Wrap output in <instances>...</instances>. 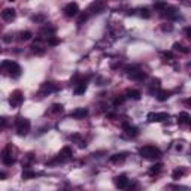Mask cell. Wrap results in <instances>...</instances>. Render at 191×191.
<instances>
[{"instance_id":"5bb4252c","label":"cell","mask_w":191,"mask_h":191,"mask_svg":"<svg viewBox=\"0 0 191 191\" xmlns=\"http://www.w3.org/2000/svg\"><path fill=\"white\" fill-rule=\"evenodd\" d=\"M191 121V116L188 112H179V115H178V123L181 124V125H188Z\"/></svg>"},{"instance_id":"cb8c5ba5","label":"cell","mask_w":191,"mask_h":191,"mask_svg":"<svg viewBox=\"0 0 191 191\" xmlns=\"http://www.w3.org/2000/svg\"><path fill=\"white\" fill-rule=\"evenodd\" d=\"M22 179H32V178H36V172L33 170H24L22 172V175H21Z\"/></svg>"},{"instance_id":"52a82bcc","label":"cell","mask_w":191,"mask_h":191,"mask_svg":"<svg viewBox=\"0 0 191 191\" xmlns=\"http://www.w3.org/2000/svg\"><path fill=\"white\" fill-rule=\"evenodd\" d=\"M63 12H64V15H66L67 18H72V17L78 15V12H79V6H78V3H75V2L67 3V5L64 6V9H63Z\"/></svg>"},{"instance_id":"8992f818","label":"cell","mask_w":191,"mask_h":191,"mask_svg":"<svg viewBox=\"0 0 191 191\" xmlns=\"http://www.w3.org/2000/svg\"><path fill=\"white\" fill-rule=\"evenodd\" d=\"M22 100H24L22 93H21L20 90H15L14 93L11 94V97H9V105H11V108H20Z\"/></svg>"},{"instance_id":"d4e9b609","label":"cell","mask_w":191,"mask_h":191,"mask_svg":"<svg viewBox=\"0 0 191 191\" xmlns=\"http://www.w3.org/2000/svg\"><path fill=\"white\" fill-rule=\"evenodd\" d=\"M184 175H185V169H176V170L172 173L173 179H179V178H182Z\"/></svg>"},{"instance_id":"7402d4cb","label":"cell","mask_w":191,"mask_h":191,"mask_svg":"<svg viewBox=\"0 0 191 191\" xmlns=\"http://www.w3.org/2000/svg\"><path fill=\"white\" fill-rule=\"evenodd\" d=\"M161 169H163V164H161V163L154 164V166H152V167L149 169V175H157V173L161 170Z\"/></svg>"},{"instance_id":"ab89813d","label":"cell","mask_w":191,"mask_h":191,"mask_svg":"<svg viewBox=\"0 0 191 191\" xmlns=\"http://www.w3.org/2000/svg\"><path fill=\"white\" fill-rule=\"evenodd\" d=\"M5 124H6V120H5V118H0V130H2V127H3Z\"/></svg>"},{"instance_id":"30bf717a","label":"cell","mask_w":191,"mask_h":191,"mask_svg":"<svg viewBox=\"0 0 191 191\" xmlns=\"http://www.w3.org/2000/svg\"><path fill=\"white\" fill-rule=\"evenodd\" d=\"M57 85H54L52 82H45V84H42V87H41V93L43 96H47V94H51V93H55L57 91Z\"/></svg>"},{"instance_id":"5b68a950","label":"cell","mask_w":191,"mask_h":191,"mask_svg":"<svg viewBox=\"0 0 191 191\" xmlns=\"http://www.w3.org/2000/svg\"><path fill=\"white\" fill-rule=\"evenodd\" d=\"M170 118V115L167 112H149L146 120L149 123H161V121H167Z\"/></svg>"},{"instance_id":"603a6c76","label":"cell","mask_w":191,"mask_h":191,"mask_svg":"<svg viewBox=\"0 0 191 191\" xmlns=\"http://www.w3.org/2000/svg\"><path fill=\"white\" fill-rule=\"evenodd\" d=\"M63 105H60V103H54L52 106H51V112L52 114H60V112H63Z\"/></svg>"},{"instance_id":"d590c367","label":"cell","mask_w":191,"mask_h":191,"mask_svg":"<svg viewBox=\"0 0 191 191\" xmlns=\"http://www.w3.org/2000/svg\"><path fill=\"white\" fill-rule=\"evenodd\" d=\"M160 82L161 81L157 78V79H154V81H152V85H154V87H160Z\"/></svg>"},{"instance_id":"60d3db41","label":"cell","mask_w":191,"mask_h":191,"mask_svg":"<svg viewBox=\"0 0 191 191\" xmlns=\"http://www.w3.org/2000/svg\"><path fill=\"white\" fill-rule=\"evenodd\" d=\"M6 178V173H3V172H0V179H5Z\"/></svg>"},{"instance_id":"e0dca14e","label":"cell","mask_w":191,"mask_h":191,"mask_svg":"<svg viewBox=\"0 0 191 191\" xmlns=\"http://www.w3.org/2000/svg\"><path fill=\"white\" fill-rule=\"evenodd\" d=\"M155 97H157L158 102H166V100L170 97V93H169L167 90H160V91H157Z\"/></svg>"},{"instance_id":"4fadbf2b","label":"cell","mask_w":191,"mask_h":191,"mask_svg":"<svg viewBox=\"0 0 191 191\" xmlns=\"http://www.w3.org/2000/svg\"><path fill=\"white\" fill-rule=\"evenodd\" d=\"M15 15H17L15 9H12V7H6V9H3V12H2V18L9 22V21L15 20Z\"/></svg>"},{"instance_id":"2e32d148","label":"cell","mask_w":191,"mask_h":191,"mask_svg":"<svg viewBox=\"0 0 191 191\" xmlns=\"http://www.w3.org/2000/svg\"><path fill=\"white\" fill-rule=\"evenodd\" d=\"M127 158V152H116L114 155H110V163H123L124 160Z\"/></svg>"},{"instance_id":"f1b7e54d","label":"cell","mask_w":191,"mask_h":191,"mask_svg":"<svg viewBox=\"0 0 191 191\" xmlns=\"http://www.w3.org/2000/svg\"><path fill=\"white\" fill-rule=\"evenodd\" d=\"M140 17H142V18H149L151 17L149 9H148V7H142V9H140Z\"/></svg>"},{"instance_id":"8fae6325","label":"cell","mask_w":191,"mask_h":191,"mask_svg":"<svg viewBox=\"0 0 191 191\" xmlns=\"http://www.w3.org/2000/svg\"><path fill=\"white\" fill-rule=\"evenodd\" d=\"M87 115H88V109H85V108H78V109L70 112V116L75 120H84Z\"/></svg>"},{"instance_id":"8d00e7d4","label":"cell","mask_w":191,"mask_h":191,"mask_svg":"<svg viewBox=\"0 0 191 191\" xmlns=\"http://www.w3.org/2000/svg\"><path fill=\"white\" fill-rule=\"evenodd\" d=\"M42 20H45V17H43V15H39V17H33V21H42Z\"/></svg>"},{"instance_id":"83f0119b","label":"cell","mask_w":191,"mask_h":191,"mask_svg":"<svg viewBox=\"0 0 191 191\" xmlns=\"http://www.w3.org/2000/svg\"><path fill=\"white\" fill-rule=\"evenodd\" d=\"M103 9V3H93L90 6V11H96V12H100Z\"/></svg>"},{"instance_id":"6da1fadb","label":"cell","mask_w":191,"mask_h":191,"mask_svg":"<svg viewBox=\"0 0 191 191\" xmlns=\"http://www.w3.org/2000/svg\"><path fill=\"white\" fill-rule=\"evenodd\" d=\"M139 154H140L142 158H146V160H155V158L161 157V151L158 149L157 146H152V145L142 146L140 151H139Z\"/></svg>"},{"instance_id":"484cf974","label":"cell","mask_w":191,"mask_h":191,"mask_svg":"<svg viewBox=\"0 0 191 191\" xmlns=\"http://www.w3.org/2000/svg\"><path fill=\"white\" fill-rule=\"evenodd\" d=\"M32 36H33L32 32H30V30H26V32H22V33H21L20 39L21 41H30V39H32Z\"/></svg>"},{"instance_id":"74e56055","label":"cell","mask_w":191,"mask_h":191,"mask_svg":"<svg viewBox=\"0 0 191 191\" xmlns=\"http://www.w3.org/2000/svg\"><path fill=\"white\" fill-rule=\"evenodd\" d=\"M70 139H73V140H79V139H81V135H72Z\"/></svg>"},{"instance_id":"7c38bea8","label":"cell","mask_w":191,"mask_h":191,"mask_svg":"<svg viewBox=\"0 0 191 191\" xmlns=\"http://www.w3.org/2000/svg\"><path fill=\"white\" fill-rule=\"evenodd\" d=\"M123 130L125 131V135L130 136V137H136L137 135H139V131H137L136 127H135V125H131V124H129V123L123 124Z\"/></svg>"},{"instance_id":"ba28073f","label":"cell","mask_w":191,"mask_h":191,"mask_svg":"<svg viewBox=\"0 0 191 191\" xmlns=\"http://www.w3.org/2000/svg\"><path fill=\"white\" fill-rule=\"evenodd\" d=\"M2 161L6 164V166H11L14 163V158H12V154H11V145H7L6 148L2 152Z\"/></svg>"},{"instance_id":"f546056e","label":"cell","mask_w":191,"mask_h":191,"mask_svg":"<svg viewBox=\"0 0 191 191\" xmlns=\"http://www.w3.org/2000/svg\"><path fill=\"white\" fill-rule=\"evenodd\" d=\"M124 100H125V97H116L115 100H114V105H115V106H118V105H121Z\"/></svg>"},{"instance_id":"44dd1931","label":"cell","mask_w":191,"mask_h":191,"mask_svg":"<svg viewBox=\"0 0 191 191\" xmlns=\"http://www.w3.org/2000/svg\"><path fill=\"white\" fill-rule=\"evenodd\" d=\"M129 97L130 99H133V100H140L142 93H140L139 90H133V91H129Z\"/></svg>"},{"instance_id":"3957f363","label":"cell","mask_w":191,"mask_h":191,"mask_svg":"<svg viewBox=\"0 0 191 191\" xmlns=\"http://www.w3.org/2000/svg\"><path fill=\"white\" fill-rule=\"evenodd\" d=\"M2 67L6 69L7 72H9V75L12 76V78H20L21 72H22V69H21L20 64L12 61V60H5V61L2 63Z\"/></svg>"},{"instance_id":"f35d334b","label":"cell","mask_w":191,"mask_h":191,"mask_svg":"<svg viewBox=\"0 0 191 191\" xmlns=\"http://www.w3.org/2000/svg\"><path fill=\"white\" fill-rule=\"evenodd\" d=\"M185 34H187V37H191V28L190 27L185 28Z\"/></svg>"},{"instance_id":"4316f807","label":"cell","mask_w":191,"mask_h":191,"mask_svg":"<svg viewBox=\"0 0 191 191\" xmlns=\"http://www.w3.org/2000/svg\"><path fill=\"white\" fill-rule=\"evenodd\" d=\"M166 7H167V3H164V2L154 3V9H157V11H166Z\"/></svg>"},{"instance_id":"d6a6232c","label":"cell","mask_w":191,"mask_h":191,"mask_svg":"<svg viewBox=\"0 0 191 191\" xmlns=\"http://www.w3.org/2000/svg\"><path fill=\"white\" fill-rule=\"evenodd\" d=\"M161 28H163L164 32H172V28H173V27H172V24H169V26H163Z\"/></svg>"},{"instance_id":"9a60e30c","label":"cell","mask_w":191,"mask_h":191,"mask_svg":"<svg viewBox=\"0 0 191 191\" xmlns=\"http://www.w3.org/2000/svg\"><path fill=\"white\" fill-rule=\"evenodd\" d=\"M129 78L131 81H143V79L146 78V73L142 72V70H135V72L129 73Z\"/></svg>"},{"instance_id":"e575fe53","label":"cell","mask_w":191,"mask_h":191,"mask_svg":"<svg viewBox=\"0 0 191 191\" xmlns=\"http://www.w3.org/2000/svg\"><path fill=\"white\" fill-rule=\"evenodd\" d=\"M3 41L6 42V43H9V42L12 41V37H11V34H6V36H5V37H3Z\"/></svg>"},{"instance_id":"836d02e7","label":"cell","mask_w":191,"mask_h":191,"mask_svg":"<svg viewBox=\"0 0 191 191\" xmlns=\"http://www.w3.org/2000/svg\"><path fill=\"white\" fill-rule=\"evenodd\" d=\"M28 161H33V154H28ZM24 166H26V169H28V166H27V163H22Z\"/></svg>"},{"instance_id":"1f68e13d","label":"cell","mask_w":191,"mask_h":191,"mask_svg":"<svg viewBox=\"0 0 191 191\" xmlns=\"http://www.w3.org/2000/svg\"><path fill=\"white\" fill-rule=\"evenodd\" d=\"M163 57H166V58H173V55H172V52H167V51H164L163 52Z\"/></svg>"},{"instance_id":"b9f144b4","label":"cell","mask_w":191,"mask_h":191,"mask_svg":"<svg viewBox=\"0 0 191 191\" xmlns=\"http://www.w3.org/2000/svg\"><path fill=\"white\" fill-rule=\"evenodd\" d=\"M0 52H2V47H0Z\"/></svg>"},{"instance_id":"4dcf8cb0","label":"cell","mask_w":191,"mask_h":191,"mask_svg":"<svg viewBox=\"0 0 191 191\" xmlns=\"http://www.w3.org/2000/svg\"><path fill=\"white\" fill-rule=\"evenodd\" d=\"M85 20H87V15H81V17H79V20H78V24L81 26V24H82V22H84Z\"/></svg>"},{"instance_id":"9c48e42d","label":"cell","mask_w":191,"mask_h":191,"mask_svg":"<svg viewBox=\"0 0 191 191\" xmlns=\"http://www.w3.org/2000/svg\"><path fill=\"white\" fill-rule=\"evenodd\" d=\"M114 184H115L116 188H120V190H124V188H127L129 187V179L125 175H120V176H116L114 179Z\"/></svg>"},{"instance_id":"277c9868","label":"cell","mask_w":191,"mask_h":191,"mask_svg":"<svg viewBox=\"0 0 191 191\" xmlns=\"http://www.w3.org/2000/svg\"><path fill=\"white\" fill-rule=\"evenodd\" d=\"M30 129H32L30 120H27V118H18V121H17V133H18V136H27Z\"/></svg>"},{"instance_id":"ac0fdd59","label":"cell","mask_w":191,"mask_h":191,"mask_svg":"<svg viewBox=\"0 0 191 191\" xmlns=\"http://www.w3.org/2000/svg\"><path fill=\"white\" fill-rule=\"evenodd\" d=\"M85 91H87V82H79L75 88V96H82Z\"/></svg>"},{"instance_id":"d6986e66","label":"cell","mask_w":191,"mask_h":191,"mask_svg":"<svg viewBox=\"0 0 191 191\" xmlns=\"http://www.w3.org/2000/svg\"><path fill=\"white\" fill-rule=\"evenodd\" d=\"M47 43L49 45V47H57V45L60 43V39H58V37H55V36H48Z\"/></svg>"},{"instance_id":"ffe728a7","label":"cell","mask_w":191,"mask_h":191,"mask_svg":"<svg viewBox=\"0 0 191 191\" xmlns=\"http://www.w3.org/2000/svg\"><path fill=\"white\" fill-rule=\"evenodd\" d=\"M173 49H175V51H181V52H184V54H188V52H190V49L182 47L179 42H175V43H173Z\"/></svg>"},{"instance_id":"7a4b0ae2","label":"cell","mask_w":191,"mask_h":191,"mask_svg":"<svg viewBox=\"0 0 191 191\" xmlns=\"http://www.w3.org/2000/svg\"><path fill=\"white\" fill-rule=\"evenodd\" d=\"M72 155H73V151L70 146H63L61 151L58 152V155L54 158V160H51V161H48L49 166H52V164H58V163H66L69 160H72Z\"/></svg>"}]
</instances>
